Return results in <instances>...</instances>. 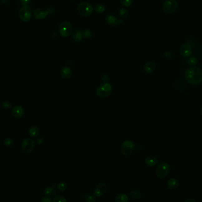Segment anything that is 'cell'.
Returning a JSON list of instances; mask_svg holds the SVG:
<instances>
[{"label":"cell","mask_w":202,"mask_h":202,"mask_svg":"<svg viewBox=\"0 0 202 202\" xmlns=\"http://www.w3.org/2000/svg\"><path fill=\"white\" fill-rule=\"evenodd\" d=\"M185 77L186 81L190 84H200L202 83V69L197 67L189 68L185 71Z\"/></svg>","instance_id":"cell-1"},{"label":"cell","mask_w":202,"mask_h":202,"mask_svg":"<svg viewBox=\"0 0 202 202\" xmlns=\"http://www.w3.org/2000/svg\"><path fill=\"white\" fill-rule=\"evenodd\" d=\"M112 86L108 83H102L96 90L97 95L101 98H106L112 93Z\"/></svg>","instance_id":"cell-2"},{"label":"cell","mask_w":202,"mask_h":202,"mask_svg":"<svg viewBox=\"0 0 202 202\" xmlns=\"http://www.w3.org/2000/svg\"><path fill=\"white\" fill-rule=\"evenodd\" d=\"M170 170V167L168 163L161 162L157 165L156 169V175L159 179H164L168 175Z\"/></svg>","instance_id":"cell-3"},{"label":"cell","mask_w":202,"mask_h":202,"mask_svg":"<svg viewBox=\"0 0 202 202\" xmlns=\"http://www.w3.org/2000/svg\"><path fill=\"white\" fill-rule=\"evenodd\" d=\"M78 11L82 16H89L93 12V7L92 5L87 2H82L78 6Z\"/></svg>","instance_id":"cell-4"},{"label":"cell","mask_w":202,"mask_h":202,"mask_svg":"<svg viewBox=\"0 0 202 202\" xmlns=\"http://www.w3.org/2000/svg\"><path fill=\"white\" fill-rule=\"evenodd\" d=\"M59 32L62 36L66 38L73 33V27L70 23L63 22L59 26Z\"/></svg>","instance_id":"cell-5"},{"label":"cell","mask_w":202,"mask_h":202,"mask_svg":"<svg viewBox=\"0 0 202 202\" xmlns=\"http://www.w3.org/2000/svg\"><path fill=\"white\" fill-rule=\"evenodd\" d=\"M135 144L131 140L123 141L121 146V152L124 156H129L134 151Z\"/></svg>","instance_id":"cell-6"},{"label":"cell","mask_w":202,"mask_h":202,"mask_svg":"<svg viewBox=\"0 0 202 202\" xmlns=\"http://www.w3.org/2000/svg\"><path fill=\"white\" fill-rule=\"evenodd\" d=\"M31 16H32L31 8L28 5L22 6L19 11V17L22 22H27L28 21H30Z\"/></svg>","instance_id":"cell-7"},{"label":"cell","mask_w":202,"mask_h":202,"mask_svg":"<svg viewBox=\"0 0 202 202\" xmlns=\"http://www.w3.org/2000/svg\"><path fill=\"white\" fill-rule=\"evenodd\" d=\"M178 6L176 0H166L163 4V10L167 14H171L177 10Z\"/></svg>","instance_id":"cell-8"},{"label":"cell","mask_w":202,"mask_h":202,"mask_svg":"<svg viewBox=\"0 0 202 202\" xmlns=\"http://www.w3.org/2000/svg\"><path fill=\"white\" fill-rule=\"evenodd\" d=\"M55 12V10L53 8H49L46 11H43L40 8L36 9L33 12V15L36 19L41 20L44 19L49 14H52Z\"/></svg>","instance_id":"cell-9"},{"label":"cell","mask_w":202,"mask_h":202,"mask_svg":"<svg viewBox=\"0 0 202 202\" xmlns=\"http://www.w3.org/2000/svg\"><path fill=\"white\" fill-rule=\"evenodd\" d=\"M22 146L23 151L26 153H31L33 151L35 142L31 138H26L22 141Z\"/></svg>","instance_id":"cell-10"},{"label":"cell","mask_w":202,"mask_h":202,"mask_svg":"<svg viewBox=\"0 0 202 202\" xmlns=\"http://www.w3.org/2000/svg\"><path fill=\"white\" fill-rule=\"evenodd\" d=\"M107 187L103 182L98 183L95 187L94 194L96 197H100L103 196L107 191Z\"/></svg>","instance_id":"cell-11"},{"label":"cell","mask_w":202,"mask_h":202,"mask_svg":"<svg viewBox=\"0 0 202 202\" xmlns=\"http://www.w3.org/2000/svg\"><path fill=\"white\" fill-rule=\"evenodd\" d=\"M192 47L191 45L188 43H185L181 45L180 49V53L181 56L184 58H188L190 56L192 53Z\"/></svg>","instance_id":"cell-12"},{"label":"cell","mask_w":202,"mask_h":202,"mask_svg":"<svg viewBox=\"0 0 202 202\" xmlns=\"http://www.w3.org/2000/svg\"><path fill=\"white\" fill-rule=\"evenodd\" d=\"M106 22L110 25L117 26L118 24H121L123 23V20L118 19L112 14L108 15L106 17Z\"/></svg>","instance_id":"cell-13"},{"label":"cell","mask_w":202,"mask_h":202,"mask_svg":"<svg viewBox=\"0 0 202 202\" xmlns=\"http://www.w3.org/2000/svg\"><path fill=\"white\" fill-rule=\"evenodd\" d=\"M24 114V110L22 107L20 106H16L12 109V114L14 118L19 119L22 118Z\"/></svg>","instance_id":"cell-14"},{"label":"cell","mask_w":202,"mask_h":202,"mask_svg":"<svg viewBox=\"0 0 202 202\" xmlns=\"http://www.w3.org/2000/svg\"><path fill=\"white\" fill-rule=\"evenodd\" d=\"M179 185V182L176 179L171 178L168 180L167 183V187L170 190H174Z\"/></svg>","instance_id":"cell-15"},{"label":"cell","mask_w":202,"mask_h":202,"mask_svg":"<svg viewBox=\"0 0 202 202\" xmlns=\"http://www.w3.org/2000/svg\"><path fill=\"white\" fill-rule=\"evenodd\" d=\"M145 162L147 165L149 167H154L158 163V159L154 155H148L146 158Z\"/></svg>","instance_id":"cell-16"},{"label":"cell","mask_w":202,"mask_h":202,"mask_svg":"<svg viewBox=\"0 0 202 202\" xmlns=\"http://www.w3.org/2000/svg\"><path fill=\"white\" fill-rule=\"evenodd\" d=\"M156 67V65L154 62L149 61V62L146 63V65L144 67V69L146 73H152L155 70Z\"/></svg>","instance_id":"cell-17"},{"label":"cell","mask_w":202,"mask_h":202,"mask_svg":"<svg viewBox=\"0 0 202 202\" xmlns=\"http://www.w3.org/2000/svg\"><path fill=\"white\" fill-rule=\"evenodd\" d=\"M60 75L63 78L69 79L71 77L72 75L71 69L68 67H65L61 69Z\"/></svg>","instance_id":"cell-18"},{"label":"cell","mask_w":202,"mask_h":202,"mask_svg":"<svg viewBox=\"0 0 202 202\" xmlns=\"http://www.w3.org/2000/svg\"><path fill=\"white\" fill-rule=\"evenodd\" d=\"M57 191L55 189V187H47L43 191V194L45 196L50 197H54L56 194Z\"/></svg>","instance_id":"cell-19"},{"label":"cell","mask_w":202,"mask_h":202,"mask_svg":"<svg viewBox=\"0 0 202 202\" xmlns=\"http://www.w3.org/2000/svg\"><path fill=\"white\" fill-rule=\"evenodd\" d=\"M84 38L83 33L79 30H75L72 33V39L75 42H80Z\"/></svg>","instance_id":"cell-20"},{"label":"cell","mask_w":202,"mask_h":202,"mask_svg":"<svg viewBox=\"0 0 202 202\" xmlns=\"http://www.w3.org/2000/svg\"><path fill=\"white\" fill-rule=\"evenodd\" d=\"M29 134L33 138L37 137L40 134V129L37 126H33L29 129Z\"/></svg>","instance_id":"cell-21"},{"label":"cell","mask_w":202,"mask_h":202,"mask_svg":"<svg viewBox=\"0 0 202 202\" xmlns=\"http://www.w3.org/2000/svg\"><path fill=\"white\" fill-rule=\"evenodd\" d=\"M84 198L86 202H94L96 200V197L94 194H92L90 193H86L84 194Z\"/></svg>","instance_id":"cell-22"},{"label":"cell","mask_w":202,"mask_h":202,"mask_svg":"<svg viewBox=\"0 0 202 202\" xmlns=\"http://www.w3.org/2000/svg\"><path fill=\"white\" fill-rule=\"evenodd\" d=\"M129 197L132 199H140L141 197V193L140 191L137 190H132L129 192Z\"/></svg>","instance_id":"cell-23"},{"label":"cell","mask_w":202,"mask_h":202,"mask_svg":"<svg viewBox=\"0 0 202 202\" xmlns=\"http://www.w3.org/2000/svg\"><path fill=\"white\" fill-rule=\"evenodd\" d=\"M198 63V60L195 56H189L187 59V64L190 67H195Z\"/></svg>","instance_id":"cell-24"},{"label":"cell","mask_w":202,"mask_h":202,"mask_svg":"<svg viewBox=\"0 0 202 202\" xmlns=\"http://www.w3.org/2000/svg\"><path fill=\"white\" fill-rule=\"evenodd\" d=\"M114 201L115 202H128V197L125 194H120L116 197Z\"/></svg>","instance_id":"cell-25"},{"label":"cell","mask_w":202,"mask_h":202,"mask_svg":"<svg viewBox=\"0 0 202 202\" xmlns=\"http://www.w3.org/2000/svg\"><path fill=\"white\" fill-rule=\"evenodd\" d=\"M4 144L7 148L12 147L14 144V141L10 138H7L4 140Z\"/></svg>","instance_id":"cell-26"},{"label":"cell","mask_w":202,"mask_h":202,"mask_svg":"<svg viewBox=\"0 0 202 202\" xmlns=\"http://www.w3.org/2000/svg\"><path fill=\"white\" fill-rule=\"evenodd\" d=\"M67 183L65 181H61L57 185V189L60 191H65L67 188Z\"/></svg>","instance_id":"cell-27"},{"label":"cell","mask_w":202,"mask_h":202,"mask_svg":"<svg viewBox=\"0 0 202 202\" xmlns=\"http://www.w3.org/2000/svg\"><path fill=\"white\" fill-rule=\"evenodd\" d=\"M95 8L96 12L98 13V14H101V13H103L105 10V6L101 3H98V4H96Z\"/></svg>","instance_id":"cell-28"},{"label":"cell","mask_w":202,"mask_h":202,"mask_svg":"<svg viewBox=\"0 0 202 202\" xmlns=\"http://www.w3.org/2000/svg\"><path fill=\"white\" fill-rule=\"evenodd\" d=\"M119 16L122 18H125L128 16V11L127 9H125L124 8H122L120 9V10L119 11Z\"/></svg>","instance_id":"cell-29"},{"label":"cell","mask_w":202,"mask_h":202,"mask_svg":"<svg viewBox=\"0 0 202 202\" xmlns=\"http://www.w3.org/2000/svg\"><path fill=\"white\" fill-rule=\"evenodd\" d=\"M2 107L4 110H9L12 107V104L10 101H4L2 103Z\"/></svg>","instance_id":"cell-30"},{"label":"cell","mask_w":202,"mask_h":202,"mask_svg":"<svg viewBox=\"0 0 202 202\" xmlns=\"http://www.w3.org/2000/svg\"><path fill=\"white\" fill-rule=\"evenodd\" d=\"M120 2L123 6L128 7L132 5L133 0H120Z\"/></svg>","instance_id":"cell-31"},{"label":"cell","mask_w":202,"mask_h":202,"mask_svg":"<svg viewBox=\"0 0 202 202\" xmlns=\"http://www.w3.org/2000/svg\"><path fill=\"white\" fill-rule=\"evenodd\" d=\"M83 36L85 39H89L92 36V33L89 30H86L83 33Z\"/></svg>","instance_id":"cell-32"},{"label":"cell","mask_w":202,"mask_h":202,"mask_svg":"<svg viewBox=\"0 0 202 202\" xmlns=\"http://www.w3.org/2000/svg\"><path fill=\"white\" fill-rule=\"evenodd\" d=\"M54 202H66V199L64 197L60 196H58L56 197L54 200H53Z\"/></svg>","instance_id":"cell-33"},{"label":"cell","mask_w":202,"mask_h":202,"mask_svg":"<svg viewBox=\"0 0 202 202\" xmlns=\"http://www.w3.org/2000/svg\"><path fill=\"white\" fill-rule=\"evenodd\" d=\"M41 201L42 202H51V200L50 197L45 196L42 198Z\"/></svg>","instance_id":"cell-34"},{"label":"cell","mask_w":202,"mask_h":202,"mask_svg":"<svg viewBox=\"0 0 202 202\" xmlns=\"http://www.w3.org/2000/svg\"><path fill=\"white\" fill-rule=\"evenodd\" d=\"M102 80L103 83H108L109 81V77L107 75H103L102 77Z\"/></svg>","instance_id":"cell-35"},{"label":"cell","mask_w":202,"mask_h":202,"mask_svg":"<svg viewBox=\"0 0 202 202\" xmlns=\"http://www.w3.org/2000/svg\"><path fill=\"white\" fill-rule=\"evenodd\" d=\"M164 56H166L167 58H172L173 55L170 52L166 51L164 52Z\"/></svg>","instance_id":"cell-36"},{"label":"cell","mask_w":202,"mask_h":202,"mask_svg":"<svg viewBox=\"0 0 202 202\" xmlns=\"http://www.w3.org/2000/svg\"><path fill=\"white\" fill-rule=\"evenodd\" d=\"M43 142H44V139L43 138H39L36 140V143L39 145L43 144Z\"/></svg>","instance_id":"cell-37"},{"label":"cell","mask_w":202,"mask_h":202,"mask_svg":"<svg viewBox=\"0 0 202 202\" xmlns=\"http://www.w3.org/2000/svg\"><path fill=\"white\" fill-rule=\"evenodd\" d=\"M20 1L21 2L22 5L25 6V5H28V4L31 2V0H20Z\"/></svg>","instance_id":"cell-38"},{"label":"cell","mask_w":202,"mask_h":202,"mask_svg":"<svg viewBox=\"0 0 202 202\" xmlns=\"http://www.w3.org/2000/svg\"><path fill=\"white\" fill-rule=\"evenodd\" d=\"M185 202H196V200H193V199H187V200H185Z\"/></svg>","instance_id":"cell-39"},{"label":"cell","mask_w":202,"mask_h":202,"mask_svg":"<svg viewBox=\"0 0 202 202\" xmlns=\"http://www.w3.org/2000/svg\"><path fill=\"white\" fill-rule=\"evenodd\" d=\"M201 113H202V108H201Z\"/></svg>","instance_id":"cell-40"}]
</instances>
